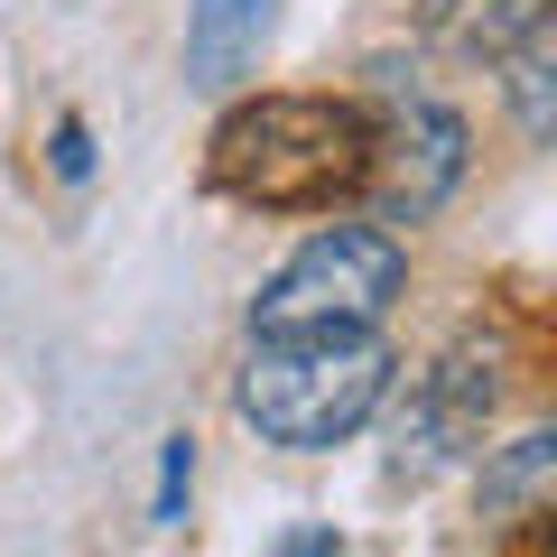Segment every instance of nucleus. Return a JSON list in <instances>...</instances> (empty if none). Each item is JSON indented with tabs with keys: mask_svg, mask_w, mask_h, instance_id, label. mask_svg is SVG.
Listing matches in <instances>:
<instances>
[{
	"mask_svg": "<svg viewBox=\"0 0 557 557\" xmlns=\"http://www.w3.org/2000/svg\"><path fill=\"white\" fill-rule=\"evenodd\" d=\"M362 168H372V121L354 102L260 94L214 131V186L260 214H317V205L354 196Z\"/></svg>",
	"mask_w": 557,
	"mask_h": 557,
	"instance_id": "nucleus-1",
	"label": "nucleus"
},
{
	"mask_svg": "<svg viewBox=\"0 0 557 557\" xmlns=\"http://www.w3.org/2000/svg\"><path fill=\"white\" fill-rule=\"evenodd\" d=\"M381 391H391V344L372 325H288V335H260L242 362V418L288 456L354 437L381 409Z\"/></svg>",
	"mask_w": 557,
	"mask_h": 557,
	"instance_id": "nucleus-2",
	"label": "nucleus"
},
{
	"mask_svg": "<svg viewBox=\"0 0 557 557\" xmlns=\"http://www.w3.org/2000/svg\"><path fill=\"white\" fill-rule=\"evenodd\" d=\"M399 242L381 223H325L317 242L288 251V270L260 288L251 325L260 335H288V325H372L399 298Z\"/></svg>",
	"mask_w": 557,
	"mask_h": 557,
	"instance_id": "nucleus-3",
	"label": "nucleus"
},
{
	"mask_svg": "<svg viewBox=\"0 0 557 557\" xmlns=\"http://www.w3.org/2000/svg\"><path fill=\"white\" fill-rule=\"evenodd\" d=\"M456 177H465V121L446 112L437 94H418V84H399L391 65H381V121H372V168H362L381 223L437 214V205L456 196Z\"/></svg>",
	"mask_w": 557,
	"mask_h": 557,
	"instance_id": "nucleus-4",
	"label": "nucleus"
},
{
	"mask_svg": "<svg viewBox=\"0 0 557 557\" xmlns=\"http://www.w3.org/2000/svg\"><path fill=\"white\" fill-rule=\"evenodd\" d=\"M483 418H493V354L483 344H456L437 372L409 391V409L391 418V474L399 483H428L483 437Z\"/></svg>",
	"mask_w": 557,
	"mask_h": 557,
	"instance_id": "nucleus-5",
	"label": "nucleus"
},
{
	"mask_svg": "<svg viewBox=\"0 0 557 557\" xmlns=\"http://www.w3.org/2000/svg\"><path fill=\"white\" fill-rule=\"evenodd\" d=\"M270 10H278V0H186V84L233 94V84L260 65Z\"/></svg>",
	"mask_w": 557,
	"mask_h": 557,
	"instance_id": "nucleus-6",
	"label": "nucleus"
},
{
	"mask_svg": "<svg viewBox=\"0 0 557 557\" xmlns=\"http://www.w3.org/2000/svg\"><path fill=\"white\" fill-rule=\"evenodd\" d=\"M418 20H428L437 47H456V57H502L520 28L548 20V0H428Z\"/></svg>",
	"mask_w": 557,
	"mask_h": 557,
	"instance_id": "nucleus-7",
	"label": "nucleus"
},
{
	"mask_svg": "<svg viewBox=\"0 0 557 557\" xmlns=\"http://www.w3.org/2000/svg\"><path fill=\"white\" fill-rule=\"evenodd\" d=\"M548 483H557V437L530 428V437L502 446V465L483 474V511H493V520H530L539 502H548Z\"/></svg>",
	"mask_w": 557,
	"mask_h": 557,
	"instance_id": "nucleus-8",
	"label": "nucleus"
},
{
	"mask_svg": "<svg viewBox=\"0 0 557 557\" xmlns=\"http://www.w3.org/2000/svg\"><path fill=\"white\" fill-rule=\"evenodd\" d=\"M502 57H511V102H520V131H530V139H548V131H557V102H548L557 38H548V20H539V28H520V38L502 47Z\"/></svg>",
	"mask_w": 557,
	"mask_h": 557,
	"instance_id": "nucleus-9",
	"label": "nucleus"
},
{
	"mask_svg": "<svg viewBox=\"0 0 557 557\" xmlns=\"http://www.w3.org/2000/svg\"><path fill=\"white\" fill-rule=\"evenodd\" d=\"M177 502H186V437L168 446V474H159V520H177Z\"/></svg>",
	"mask_w": 557,
	"mask_h": 557,
	"instance_id": "nucleus-10",
	"label": "nucleus"
},
{
	"mask_svg": "<svg viewBox=\"0 0 557 557\" xmlns=\"http://www.w3.org/2000/svg\"><path fill=\"white\" fill-rule=\"evenodd\" d=\"M57 168H65V177H84V131H75V121L57 131Z\"/></svg>",
	"mask_w": 557,
	"mask_h": 557,
	"instance_id": "nucleus-11",
	"label": "nucleus"
},
{
	"mask_svg": "<svg viewBox=\"0 0 557 557\" xmlns=\"http://www.w3.org/2000/svg\"><path fill=\"white\" fill-rule=\"evenodd\" d=\"M288 557H335V539H325V530H307V539H288Z\"/></svg>",
	"mask_w": 557,
	"mask_h": 557,
	"instance_id": "nucleus-12",
	"label": "nucleus"
}]
</instances>
